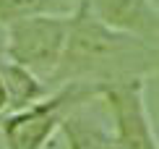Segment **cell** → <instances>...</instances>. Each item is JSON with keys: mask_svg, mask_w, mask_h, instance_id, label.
Returning <instances> with one entry per match:
<instances>
[{"mask_svg": "<svg viewBox=\"0 0 159 149\" xmlns=\"http://www.w3.org/2000/svg\"><path fill=\"white\" fill-rule=\"evenodd\" d=\"M159 73V47L99 21L89 0H81L73 16V31L52 79V89L65 84H94L99 89L123 81H146Z\"/></svg>", "mask_w": 159, "mask_h": 149, "instance_id": "1", "label": "cell"}, {"mask_svg": "<svg viewBox=\"0 0 159 149\" xmlns=\"http://www.w3.org/2000/svg\"><path fill=\"white\" fill-rule=\"evenodd\" d=\"M102 92L94 84H65L52 89L44 99L8 113L0 120L5 149H47L50 139L63 128L65 118L91 99H102Z\"/></svg>", "mask_w": 159, "mask_h": 149, "instance_id": "2", "label": "cell"}, {"mask_svg": "<svg viewBox=\"0 0 159 149\" xmlns=\"http://www.w3.org/2000/svg\"><path fill=\"white\" fill-rule=\"evenodd\" d=\"M73 16L76 13H47V16H31L8 24L3 55L39 76L52 89V79L60 71L70 42Z\"/></svg>", "mask_w": 159, "mask_h": 149, "instance_id": "3", "label": "cell"}, {"mask_svg": "<svg viewBox=\"0 0 159 149\" xmlns=\"http://www.w3.org/2000/svg\"><path fill=\"white\" fill-rule=\"evenodd\" d=\"M146 81H123L104 86L102 99L112 115L117 149H159L157 131L146 107Z\"/></svg>", "mask_w": 159, "mask_h": 149, "instance_id": "4", "label": "cell"}, {"mask_svg": "<svg viewBox=\"0 0 159 149\" xmlns=\"http://www.w3.org/2000/svg\"><path fill=\"white\" fill-rule=\"evenodd\" d=\"M99 21L159 47V8L151 0H89Z\"/></svg>", "mask_w": 159, "mask_h": 149, "instance_id": "5", "label": "cell"}, {"mask_svg": "<svg viewBox=\"0 0 159 149\" xmlns=\"http://www.w3.org/2000/svg\"><path fill=\"white\" fill-rule=\"evenodd\" d=\"M89 105L91 102L76 107L65 118V123L60 128V133L65 139V147L68 149H117L115 131L107 128L102 120L91 118Z\"/></svg>", "mask_w": 159, "mask_h": 149, "instance_id": "6", "label": "cell"}, {"mask_svg": "<svg viewBox=\"0 0 159 149\" xmlns=\"http://www.w3.org/2000/svg\"><path fill=\"white\" fill-rule=\"evenodd\" d=\"M0 73H3L5 84H8V92H11V113L24 110V107H29V105L39 102V99H44L52 92L50 84H44V81L39 76H34L31 71L16 65L13 60H8L5 55L0 58Z\"/></svg>", "mask_w": 159, "mask_h": 149, "instance_id": "7", "label": "cell"}, {"mask_svg": "<svg viewBox=\"0 0 159 149\" xmlns=\"http://www.w3.org/2000/svg\"><path fill=\"white\" fill-rule=\"evenodd\" d=\"M78 3L73 0H0V24L8 26L21 18L47 16V13H76Z\"/></svg>", "mask_w": 159, "mask_h": 149, "instance_id": "8", "label": "cell"}, {"mask_svg": "<svg viewBox=\"0 0 159 149\" xmlns=\"http://www.w3.org/2000/svg\"><path fill=\"white\" fill-rule=\"evenodd\" d=\"M11 113V92H8V84H5L3 73H0V120Z\"/></svg>", "mask_w": 159, "mask_h": 149, "instance_id": "9", "label": "cell"}]
</instances>
